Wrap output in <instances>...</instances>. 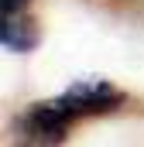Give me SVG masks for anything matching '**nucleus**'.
Wrapping results in <instances>:
<instances>
[{
	"mask_svg": "<svg viewBox=\"0 0 144 147\" xmlns=\"http://www.w3.org/2000/svg\"><path fill=\"white\" fill-rule=\"evenodd\" d=\"M35 0H3V17H14V14H28Z\"/></svg>",
	"mask_w": 144,
	"mask_h": 147,
	"instance_id": "nucleus-3",
	"label": "nucleus"
},
{
	"mask_svg": "<svg viewBox=\"0 0 144 147\" xmlns=\"http://www.w3.org/2000/svg\"><path fill=\"white\" fill-rule=\"evenodd\" d=\"M0 45L3 51H14V55H28L41 45V28H38L35 14H14V17H3L0 21Z\"/></svg>",
	"mask_w": 144,
	"mask_h": 147,
	"instance_id": "nucleus-2",
	"label": "nucleus"
},
{
	"mask_svg": "<svg viewBox=\"0 0 144 147\" xmlns=\"http://www.w3.org/2000/svg\"><path fill=\"white\" fill-rule=\"evenodd\" d=\"M127 106V92L120 86H113L110 79H75L65 92L31 103L17 120V134L28 144H65L72 127L79 120H93V116H110V113Z\"/></svg>",
	"mask_w": 144,
	"mask_h": 147,
	"instance_id": "nucleus-1",
	"label": "nucleus"
}]
</instances>
